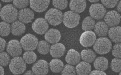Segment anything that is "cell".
Listing matches in <instances>:
<instances>
[{"instance_id":"45","label":"cell","mask_w":121,"mask_h":75,"mask_svg":"<svg viewBox=\"0 0 121 75\" xmlns=\"http://www.w3.org/2000/svg\"><path fill=\"white\" fill-rule=\"evenodd\" d=\"M119 75H121V71L120 72V73H119Z\"/></svg>"},{"instance_id":"40","label":"cell","mask_w":121,"mask_h":75,"mask_svg":"<svg viewBox=\"0 0 121 75\" xmlns=\"http://www.w3.org/2000/svg\"><path fill=\"white\" fill-rule=\"evenodd\" d=\"M34 75V73L32 71L28 70L26 71L24 75Z\"/></svg>"},{"instance_id":"27","label":"cell","mask_w":121,"mask_h":75,"mask_svg":"<svg viewBox=\"0 0 121 75\" xmlns=\"http://www.w3.org/2000/svg\"><path fill=\"white\" fill-rule=\"evenodd\" d=\"M50 48V45L47 41H41L38 42L37 49L39 53L45 55L49 53Z\"/></svg>"},{"instance_id":"1","label":"cell","mask_w":121,"mask_h":75,"mask_svg":"<svg viewBox=\"0 0 121 75\" xmlns=\"http://www.w3.org/2000/svg\"><path fill=\"white\" fill-rule=\"evenodd\" d=\"M18 12L14 6L11 4L6 5L1 9L0 16L4 22L13 23L18 18Z\"/></svg>"},{"instance_id":"35","label":"cell","mask_w":121,"mask_h":75,"mask_svg":"<svg viewBox=\"0 0 121 75\" xmlns=\"http://www.w3.org/2000/svg\"><path fill=\"white\" fill-rule=\"evenodd\" d=\"M119 0H101L102 4L106 8H112L117 5Z\"/></svg>"},{"instance_id":"6","label":"cell","mask_w":121,"mask_h":75,"mask_svg":"<svg viewBox=\"0 0 121 75\" xmlns=\"http://www.w3.org/2000/svg\"><path fill=\"white\" fill-rule=\"evenodd\" d=\"M38 42L37 38L35 35L27 34L21 38L20 43L25 51H33L37 48Z\"/></svg>"},{"instance_id":"30","label":"cell","mask_w":121,"mask_h":75,"mask_svg":"<svg viewBox=\"0 0 121 75\" xmlns=\"http://www.w3.org/2000/svg\"><path fill=\"white\" fill-rule=\"evenodd\" d=\"M67 0H52V4L55 8L60 10L65 9L68 6Z\"/></svg>"},{"instance_id":"14","label":"cell","mask_w":121,"mask_h":75,"mask_svg":"<svg viewBox=\"0 0 121 75\" xmlns=\"http://www.w3.org/2000/svg\"><path fill=\"white\" fill-rule=\"evenodd\" d=\"M18 18L19 20L23 23H30L34 19V12L28 8H22L18 12Z\"/></svg>"},{"instance_id":"7","label":"cell","mask_w":121,"mask_h":75,"mask_svg":"<svg viewBox=\"0 0 121 75\" xmlns=\"http://www.w3.org/2000/svg\"><path fill=\"white\" fill-rule=\"evenodd\" d=\"M96 40V34L91 30L86 31L82 34L79 39L80 43L84 47H90L94 45Z\"/></svg>"},{"instance_id":"19","label":"cell","mask_w":121,"mask_h":75,"mask_svg":"<svg viewBox=\"0 0 121 75\" xmlns=\"http://www.w3.org/2000/svg\"><path fill=\"white\" fill-rule=\"evenodd\" d=\"M94 30L95 34L98 36L104 37L108 32V26L105 22L99 21L95 24Z\"/></svg>"},{"instance_id":"2","label":"cell","mask_w":121,"mask_h":75,"mask_svg":"<svg viewBox=\"0 0 121 75\" xmlns=\"http://www.w3.org/2000/svg\"><path fill=\"white\" fill-rule=\"evenodd\" d=\"M112 44L110 40L107 37H101L96 40L94 44V50L98 54H106L111 51Z\"/></svg>"},{"instance_id":"13","label":"cell","mask_w":121,"mask_h":75,"mask_svg":"<svg viewBox=\"0 0 121 75\" xmlns=\"http://www.w3.org/2000/svg\"><path fill=\"white\" fill-rule=\"evenodd\" d=\"M50 3V0H30V8L37 12L45 11Z\"/></svg>"},{"instance_id":"20","label":"cell","mask_w":121,"mask_h":75,"mask_svg":"<svg viewBox=\"0 0 121 75\" xmlns=\"http://www.w3.org/2000/svg\"><path fill=\"white\" fill-rule=\"evenodd\" d=\"M26 27L24 23L20 20L13 22L11 25V32L15 36H20L25 32Z\"/></svg>"},{"instance_id":"43","label":"cell","mask_w":121,"mask_h":75,"mask_svg":"<svg viewBox=\"0 0 121 75\" xmlns=\"http://www.w3.org/2000/svg\"><path fill=\"white\" fill-rule=\"evenodd\" d=\"M1 0L3 2L8 3V2H10L12 1L13 0Z\"/></svg>"},{"instance_id":"3","label":"cell","mask_w":121,"mask_h":75,"mask_svg":"<svg viewBox=\"0 0 121 75\" xmlns=\"http://www.w3.org/2000/svg\"><path fill=\"white\" fill-rule=\"evenodd\" d=\"M63 14L60 10L51 8L45 13V18L49 24L54 26L60 24L63 21Z\"/></svg>"},{"instance_id":"39","label":"cell","mask_w":121,"mask_h":75,"mask_svg":"<svg viewBox=\"0 0 121 75\" xmlns=\"http://www.w3.org/2000/svg\"><path fill=\"white\" fill-rule=\"evenodd\" d=\"M117 6V9L118 11L121 13V0L118 2Z\"/></svg>"},{"instance_id":"33","label":"cell","mask_w":121,"mask_h":75,"mask_svg":"<svg viewBox=\"0 0 121 75\" xmlns=\"http://www.w3.org/2000/svg\"><path fill=\"white\" fill-rule=\"evenodd\" d=\"M76 74V70L74 67L70 64L65 65L61 73L62 75H75Z\"/></svg>"},{"instance_id":"23","label":"cell","mask_w":121,"mask_h":75,"mask_svg":"<svg viewBox=\"0 0 121 75\" xmlns=\"http://www.w3.org/2000/svg\"><path fill=\"white\" fill-rule=\"evenodd\" d=\"M94 65V67L97 70L104 71L108 68V61L104 57H99L95 59Z\"/></svg>"},{"instance_id":"31","label":"cell","mask_w":121,"mask_h":75,"mask_svg":"<svg viewBox=\"0 0 121 75\" xmlns=\"http://www.w3.org/2000/svg\"><path fill=\"white\" fill-rule=\"evenodd\" d=\"M111 68L114 72L119 73L121 71V59L118 58L114 59L111 63Z\"/></svg>"},{"instance_id":"24","label":"cell","mask_w":121,"mask_h":75,"mask_svg":"<svg viewBox=\"0 0 121 75\" xmlns=\"http://www.w3.org/2000/svg\"><path fill=\"white\" fill-rule=\"evenodd\" d=\"M80 56L83 60L89 63L95 60L96 55L91 49H84L81 52Z\"/></svg>"},{"instance_id":"36","label":"cell","mask_w":121,"mask_h":75,"mask_svg":"<svg viewBox=\"0 0 121 75\" xmlns=\"http://www.w3.org/2000/svg\"><path fill=\"white\" fill-rule=\"evenodd\" d=\"M112 53L114 57L121 58V43L117 44L114 46Z\"/></svg>"},{"instance_id":"42","label":"cell","mask_w":121,"mask_h":75,"mask_svg":"<svg viewBox=\"0 0 121 75\" xmlns=\"http://www.w3.org/2000/svg\"><path fill=\"white\" fill-rule=\"evenodd\" d=\"M87 0L91 3H96L98 2L99 0Z\"/></svg>"},{"instance_id":"11","label":"cell","mask_w":121,"mask_h":75,"mask_svg":"<svg viewBox=\"0 0 121 75\" xmlns=\"http://www.w3.org/2000/svg\"><path fill=\"white\" fill-rule=\"evenodd\" d=\"M120 14L115 10H112L106 14L104 17L105 22L110 27L117 26L121 22Z\"/></svg>"},{"instance_id":"4","label":"cell","mask_w":121,"mask_h":75,"mask_svg":"<svg viewBox=\"0 0 121 75\" xmlns=\"http://www.w3.org/2000/svg\"><path fill=\"white\" fill-rule=\"evenodd\" d=\"M9 69L12 73L15 75L22 74L25 71L26 63L22 58L20 56L14 57L9 63Z\"/></svg>"},{"instance_id":"25","label":"cell","mask_w":121,"mask_h":75,"mask_svg":"<svg viewBox=\"0 0 121 75\" xmlns=\"http://www.w3.org/2000/svg\"><path fill=\"white\" fill-rule=\"evenodd\" d=\"M49 67L52 72L55 73H59L62 71L64 64L60 60L55 59L51 61L49 63Z\"/></svg>"},{"instance_id":"44","label":"cell","mask_w":121,"mask_h":75,"mask_svg":"<svg viewBox=\"0 0 121 75\" xmlns=\"http://www.w3.org/2000/svg\"><path fill=\"white\" fill-rule=\"evenodd\" d=\"M1 3L0 2V10L1 9Z\"/></svg>"},{"instance_id":"17","label":"cell","mask_w":121,"mask_h":75,"mask_svg":"<svg viewBox=\"0 0 121 75\" xmlns=\"http://www.w3.org/2000/svg\"><path fill=\"white\" fill-rule=\"evenodd\" d=\"M65 61L72 65H77L80 61L79 53L74 49H70L68 51L65 58Z\"/></svg>"},{"instance_id":"16","label":"cell","mask_w":121,"mask_h":75,"mask_svg":"<svg viewBox=\"0 0 121 75\" xmlns=\"http://www.w3.org/2000/svg\"><path fill=\"white\" fill-rule=\"evenodd\" d=\"M49 51L52 57L58 58L63 55L65 52V48L62 44L56 43L50 47Z\"/></svg>"},{"instance_id":"21","label":"cell","mask_w":121,"mask_h":75,"mask_svg":"<svg viewBox=\"0 0 121 75\" xmlns=\"http://www.w3.org/2000/svg\"><path fill=\"white\" fill-rule=\"evenodd\" d=\"M108 35L111 40L115 43L121 42V27H112L108 31Z\"/></svg>"},{"instance_id":"41","label":"cell","mask_w":121,"mask_h":75,"mask_svg":"<svg viewBox=\"0 0 121 75\" xmlns=\"http://www.w3.org/2000/svg\"><path fill=\"white\" fill-rule=\"evenodd\" d=\"M4 69L0 65V75H4Z\"/></svg>"},{"instance_id":"8","label":"cell","mask_w":121,"mask_h":75,"mask_svg":"<svg viewBox=\"0 0 121 75\" xmlns=\"http://www.w3.org/2000/svg\"><path fill=\"white\" fill-rule=\"evenodd\" d=\"M89 11L90 15L91 17L96 20H100L105 16L106 10L102 4L95 3L91 5Z\"/></svg>"},{"instance_id":"12","label":"cell","mask_w":121,"mask_h":75,"mask_svg":"<svg viewBox=\"0 0 121 75\" xmlns=\"http://www.w3.org/2000/svg\"><path fill=\"white\" fill-rule=\"evenodd\" d=\"M49 63L47 61L39 60L33 66L32 71L35 75H46L49 72Z\"/></svg>"},{"instance_id":"28","label":"cell","mask_w":121,"mask_h":75,"mask_svg":"<svg viewBox=\"0 0 121 75\" xmlns=\"http://www.w3.org/2000/svg\"><path fill=\"white\" fill-rule=\"evenodd\" d=\"M37 56L35 53L32 51H27L23 54V59L26 63L31 64L37 60Z\"/></svg>"},{"instance_id":"5","label":"cell","mask_w":121,"mask_h":75,"mask_svg":"<svg viewBox=\"0 0 121 75\" xmlns=\"http://www.w3.org/2000/svg\"><path fill=\"white\" fill-rule=\"evenodd\" d=\"M80 20V16L78 13L72 11H69L63 14L62 22L65 27L72 29L79 24Z\"/></svg>"},{"instance_id":"26","label":"cell","mask_w":121,"mask_h":75,"mask_svg":"<svg viewBox=\"0 0 121 75\" xmlns=\"http://www.w3.org/2000/svg\"><path fill=\"white\" fill-rule=\"evenodd\" d=\"M95 21L94 18L88 16L84 19L82 23V29L84 31H88L93 29L95 25Z\"/></svg>"},{"instance_id":"10","label":"cell","mask_w":121,"mask_h":75,"mask_svg":"<svg viewBox=\"0 0 121 75\" xmlns=\"http://www.w3.org/2000/svg\"><path fill=\"white\" fill-rule=\"evenodd\" d=\"M22 47L19 41L13 39L9 42L6 45L7 53L12 57L18 56L22 53Z\"/></svg>"},{"instance_id":"15","label":"cell","mask_w":121,"mask_h":75,"mask_svg":"<svg viewBox=\"0 0 121 75\" xmlns=\"http://www.w3.org/2000/svg\"><path fill=\"white\" fill-rule=\"evenodd\" d=\"M45 40L51 44L57 43L61 39L60 32L58 30L55 29H50L48 30L45 35Z\"/></svg>"},{"instance_id":"22","label":"cell","mask_w":121,"mask_h":75,"mask_svg":"<svg viewBox=\"0 0 121 75\" xmlns=\"http://www.w3.org/2000/svg\"><path fill=\"white\" fill-rule=\"evenodd\" d=\"M75 70L77 75H88L91 72V66L89 63L82 61L76 66Z\"/></svg>"},{"instance_id":"29","label":"cell","mask_w":121,"mask_h":75,"mask_svg":"<svg viewBox=\"0 0 121 75\" xmlns=\"http://www.w3.org/2000/svg\"><path fill=\"white\" fill-rule=\"evenodd\" d=\"M10 32L11 25L9 23L4 21L0 23V36H6L10 34Z\"/></svg>"},{"instance_id":"32","label":"cell","mask_w":121,"mask_h":75,"mask_svg":"<svg viewBox=\"0 0 121 75\" xmlns=\"http://www.w3.org/2000/svg\"><path fill=\"white\" fill-rule=\"evenodd\" d=\"M10 56L8 53L5 52L0 53V65L1 66H6L10 62Z\"/></svg>"},{"instance_id":"18","label":"cell","mask_w":121,"mask_h":75,"mask_svg":"<svg viewBox=\"0 0 121 75\" xmlns=\"http://www.w3.org/2000/svg\"><path fill=\"white\" fill-rule=\"evenodd\" d=\"M86 7L85 0H71L69 3L70 10L78 13L82 12Z\"/></svg>"},{"instance_id":"34","label":"cell","mask_w":121,"mask_h":75,"mask_svg":"<svg viewBox=\"0 0 121 75\" xmlns=\"http://www.w3.org/2000/svg\"><path fill=\"white\" fill-rule=\"evenodd\" d=\"M29 0H13V5L16 8L22 9L29 5Z\"/></svg>"},{"instance_id":"37","label":"cell","mask_w":121,"mask_h":75,"mask_svg":"<svg viewBox=\"0 0 121 75\" xmlns=\"http://www.w3.org/2000/svg\"><path fill=\"white\" fill-rule=\"evenodd\" d=\"M6 46V42L5 39L0 37V53L4 51Z\"/></svg>"},{"instance_id":"38","label":"cell","mask_w":121,"mask_h":75,"mask_svg":"<svg viewBox=\"0 0 121 75\" xmlns=\"http://www.w3.org/2000/svg\"><path fill=\"white\" fill-rule=\"evenodd\" d=\"M90 75H106L105 72L102 71L97 70H94L91 71L89 74Z\"/></svg>"},{"instance_id":"9","label":"cell","mask_w":121,"mask_h":75,"mask_svg":"<svg viewBox=\"0 0 121 75\" xmlns=\"http://www.w3.org/2000/svg\"><path fill=\"white\" fill-rule=\"evenodd\" d=\"M49 28V25L45 19L42 18H37L32 24L33 31L39 35L45 34Z\"/></svg>"}]
</instances>
